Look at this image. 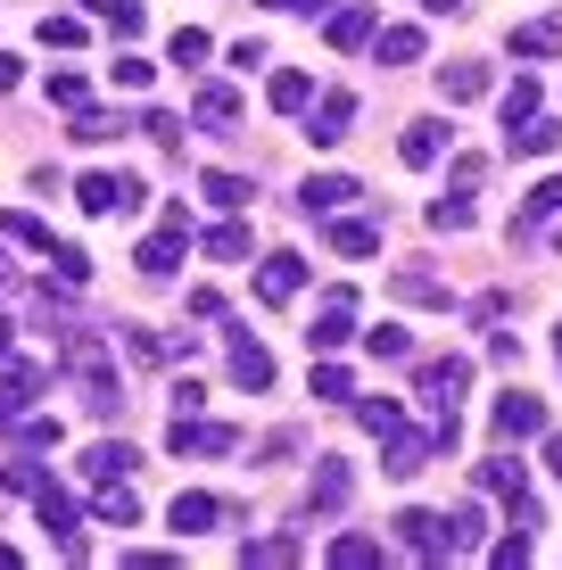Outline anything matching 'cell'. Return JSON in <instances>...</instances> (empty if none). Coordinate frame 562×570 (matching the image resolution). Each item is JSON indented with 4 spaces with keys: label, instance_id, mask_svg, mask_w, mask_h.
Returning <instances> with one entry per match:
<instances>
[{
    "label": "cell",
    "instance_id": "obj_1",
    "mask_svg": "<svg viewBox=\"0 0 562 570\" xmlns=\"http://www.w3.org/2000/svg\"><path fill=\"white\" fill-rule=\"evenodd\" d=\"M183 248H190V207H183V199H166L158 232H149V240L132 248V273H141V282H174V265H183Z\"/></svg>",
    "mask_w": 562,
    "mask_h": 570
},
{
    "label": "cell",
    "instance_id": "obj_2",
    "mask_svg": "<svg viewBox=\"0 0 562 570\" xmlns=\"http://www.w3.org/2000/svg\"><path fill=\"white\" fill-rule=\"evenodd\" d=\"M33 521H42L50 538H58V554H67V562H83V513H75V497H67L58 480L33 488Z\"/></svg>",
    "mask_w": 562,
    "mask_h": 570
},
{
    "label": "cell",
    "instance_id": "obj_3",
    "mask_svg": "<svg viewBox=\"0 0 562 570\" xmlns=\"http://www.w3.org/2000/svg\"><path fill=\"white\" fill-rule=\"evenodd\" d=\"M489 430H496V439H505V446H521V439H546V397H530V389H505V397H496L489 405Z\"/></svg>",
    "mask_w": 562,
    "mask_h": 570
},
{
    "label": "cell",
    "instance_id": "obj_4",
    "mask_svg": "<svg viewBox=\"0 0 562 570\" xmlns=\"http://www.w3.org/2000/svg\"><path fill=\"white\" fill-rule=\"evenodd\" d=\"M390 529H397V546H405L414 562H455V529L438 521V513H422V504H414V513H397Z\"/></svg>",
    "mask_w": 562,
    "mask_h": 570
},
{
    "label": "cell",
    "instance_id": "obj_5",
    "mask_svg": "<svg viewBox=\"0 0 562 570\" xmlns=\"http://www.w3.org/2000/svg\"><path fill=\"white\" fill-rule=\"evenodd\" d=\"M75 207L100 215V224L108 215H132L141 207V183H132V174H83V183H75Z\"/></svg>",
    "mask_w": 562,
    "mask_h": 570
},
{
    "label": "cell",
    "instance_id": "obj_6",
    "mask_svg": "<svg viewBox=\"0 0 562 570\" xmlns=\"http://www.w3.org/2000/svg\"><path fill=\"white\" fill-rule=\"evenodd\" d=\"M166 446H174V455H231L240 430H231V422H199V414H174L166 422Z\"/></svg>",
    "mask_w": 562,
    "mask_h": 570
},
{
    "label": "cell",
    "instance_id": "obj_7",
    "mask_svg": "<svg viewBox=\"0 0 562 570\" xmlns=\"http://www.w3.org/2000/svg\"><path fill=\"white\" fill-rule=\"evenodd\" d=\"M347 340H356V289H332L323 314H315V331H306V347H315V356H339Z\"/></svg>",
    "mask_w": 562,
    "mask_h": 570
},
{
    "label": "cell",
    "instance_id": "obj_8",
    "mask_svg": "<svg viewBox=\"0 0 562 570\" xmlns=\"http://www.w3.org/2000/svg\"><path fill=\"white\" fill-rule=\"evenodd\" d=\"M463 389H472V356H438V364H422V405H431V414H455Z\"/></svg>",
    "mask_w": 562,
    "mask_h": 570
},
{
    "label": "cell",
    "instance_id": "obj_9",
    "mask_svg": "<svg viewBox=\"0 0 562 570\" xmlns=\"http://www.w3.org/2000/svg\"><path fill=\"white\" fill-rule=\"evenodd\" d=\"M298 289H306V257H298V248H274V257L257 265V298L265 306H289Z\"/></svg>",
    "mask_w": 562,
    "mask_h": 570
},
{
    "label": "cell",
    "instance_id": "obj_10",
    "mask_svg": "<svg viewBox=\"0 0 562 570\" xmlns=\"http://www.w3.org/2000/svg\"><path fill=\"white\" fill-rule=\"evenodd\" d=\"M347 125H356V91H323L315 116H306V141H315V149H339Z\"/></svg>",
    "mask_w": 562,
    "mask_h": 570
},
{
    "label": "cell",
    "instance_id": "obj_11",
    "mask_svg": "<svg viewBox=\"0 0 562 570\" xmlns=\"http://www.w3.org/2000/svg\"><path fill=\"white\" fill-rule=\"evenodd\" d=\"M323 33H332V50H364L381 33V17H373V0H339V9L323 17Z\"/></svg>",
    "mask_w": 562,
    "mask_h": 570
},
{
    "label": "cell",
    "instance_id": "obj_12",
    "mask_svg": "<svg viewBox=\"0 0 562 570\" xmlns=\"http://www.w3.org/2000/svg\"><path fill=\"white\" fill-rule=\"evenodd\" d=\"M438 455H447V446H438V430H422V439H414V430H397V439H390V463H381V471H390V480H414V471H431Z\"/></svg>",
    "mask_w": 562,
    "mask_h": 570
},
{
    "label": "cell",
    "instance_id": "obj_13",
    "mask_svg": "<svg viewBox=\"0 0 562 570\" xmlns=\"http://www.w3.org/2000/svg\"><path fill=\"white\" fill-rule=\"evenodd\" d=\"M347 497H356V471H347L339 455H315V480H306V504H315V513H339Z\"/></svg>",
    "mask_w": 562,
    "mask_h": 570
},
{
    "label": "cell",
    "instance_id": "obj_14",
    "mask_svg": "<svg viewBox=\"0 0 562 570\" xmlns=\"http://www.w3.org/2000/svg\"><path fill=\"white\" fill-rule=\"evenodd\" d=\"M347 199H364L356 174H306V190H298V207H306V215H339Z\"/></svg>",
    "mask_w": 562,
    "mask_h": 570
},
{
    "label": "cell",
    "instance_id": "obj_15",
    "mask_svg": "<svg viewBox=\"0 0 562 570\" xmlns=\"http://www.w3.org/2000/svg\"><path fill=\"white\" fill-rule=\"evenodd\" d=\"M224 513H231L224 497H207V488H183V497H174V513H166V521L183 529V538H199V529H216Z\"/></svg>",
    "mask_w": 562,
    "mask_h": 570
},
{
    "label": "cell",
    "instance_id": "obj_16",
    "mask_svg": "<svg viewBox=\"0 0 562 570\" xmlns=\"http://www.w3.org/2000/svg\"><path fill=\"white\" fill-rule=\"evenodd\" d=\"M231 389H274V356L248 331H231Z\"/></svg>",
    "mask_w": 562,
    "mask_h": 570
},
{
    "label": "cell",
    "instance_id": "obj_17",
    "mask_svg": "<svg viewBox=\"0 0 562 570\" xmlns=\"http://www.w3.org/2000/svg\"><path fill=\"white\" fill-rule=\"evenodd\" d=\"M397 157L405 166H438V157H447V125H438V116H422V125H405V141H397Z\"/></svg>",
    "mask_w": 562,
    "mask_h": 570
},
{
    "label": "cell",
    "instance_id": "obj_18",
    "mask_svg": "<svg viewBox=\"0 0 562 570\" xmlns=\"http://www.w3.org/2000/svg\"><path fill=\"white\" fill-rule=\"evenodd\" d=\"M332 248H339V257H381V224H373V215H332Z\"/></svg>",
    "mask_w": 562,
    "mask_h": 570
},
{
    "label": "cell",
    "instance_id": "obj_19",
    "mask_svg": "<svg viewBox=\"0 0 562 570\" xmlns=\"http://www.w3.org/2000/svg\"><path fill=\"white\" fill-rule=\"evenodd\" d=\"M91 521H100V529H132V521H141V497H132L125 480H100V497H91Z\"/></svg>",
    "mask_w": 562,
    "mask_h": 570
},
{
    "label": "cell",
    "instance_id": "obj_20",
    "mask_svg": "<svg viewBox=\"0 0 562 570\" xmlns=\"http://www.w3.org/2000/svg\"><path fill=\"white\" fill-rule=\"evenodd\" d=\"M390 289H397L405 306H455V298H447V282H438V273H422V265H397V273H390Z\"/></svg>",
    "mask_w": 562,
    "mask_h": 570
},
{
    "label": "cell",
    "instance_id": "obj_21",
    "mask_svg": "<svg viewBox=\"0 0 562 570\" xmlns=\"http://www.w3.org/2000/svg\"><path fill=\"white\" fill-rule=\"evenodd\" d=\"M480 488H489V497H505V504H530V463H513V455L480 463Z\"/></svg>",
    "mask_w": 562,
    "mask_h": 570
},
{
    "label": "cell",
    "instance_id": "obj_22",
    "mask_svg": "<svg viewBox=\"0 0 562 570\" xmlns=\"http://www.w3.org/2000/svg\"><path fill=\"white\" fill-rule=\"evenodd\" d=\"M373 58H381V67H422V26H381Z\"/></svg>",
    "mask_w": 562,
    "mask_h": 570
},
{
    "label": "cell",
    "instance_id": "obj_23",
    "mask_svg": "<svg viewBox=\"0 0 562 570\" xmlns=\"http://www.w3.org/2000/svg\"><path fill=\"white\" fill-rule=\"evenodd\" d=\"M390 562V546L364 538V529H347V538H332V570H381Z\"/></svg>",
    "mask_w": 562,
    "mask_h": 570
},
{
    "label": "cell",
    "instance_id": "obj_24",
    "mask_svg": "<svg viewBox=\"0 0 562 570\" xmlns=\"http://www.w3.org/2000/svg\"><path fill=\"white\" fill-rule=\"evenodd\" d=\"M505 141H513V157H554L562 149V116H530V125H513Z\"/></svg>",
    "mask_w": 562,
    "mask_h": 570
},
{
    "label": "cell",
    "instance_id": "obj_25",
    "mask_svg": "<svg viewBox=\"0 0 562 570\" xmlns=\"http://www.w3.org/2000/svg\"><path fill=\"white\" fill-rule=\"evenodd\" d=\"M265 100H274V116H298V108H315V75H298V67H282L274 83H265Z\"/></svg>",
    "mask_w": 562,
    "mask_h": 570
},
{
    "label": "cell",
    "instance_id": "obj_26",
    "mask_svg": "<svg viewBox=\"0 0 562 570\" xmlns=\"http://www.w3.org/2000/svg\"><path fill=\"white\" fill-rule=\"evenodd\" d=\"M190 116H199V125H207V132H224V125H240V91H231V83H207V91H199V100H190Z\"/></svg>",
    "mask_w": 562,
    "mask_h": 570
},
{
    "label": "cell",
    "instance_id": "obj_27",
    "mask_svg": "<svg viewBox=\"0 0 562 570\" xmlns=\"http://www.w3.org/2000/svg\"><path fill=\"white\" fill-rule=\"evenodd\" d=\"M199 199H216L224 215H240V207H248V174H231V166H207V174H199Z\"/></svg>",
    "mask_w": 562,
    "mask_h": 570
},
{
    "label": "cell",
    "instance_id": "obj_28",
    "mask_svg": "<svg viewBox=\"0 0 562 570\" xmlns=\"http://www.w3.org/2000/svg\"><path fill=\"white\" fill-rule=\"evenodd\" d=\"M9 439H17V446H26V455H50V446H58V439H67V430H58V414H33V405H26V414H17V422H9Z\"/></svg>",
    "mask_w": 562,
    "mask_h": 570
},
{
    "label": "cell",
    "instance_id": "obj_29",
    "mask_svg": "<svg viewBox=\"0 0 562 570\" xmlns=\"http://www.w3.org/2000/svg\"><path fill=\"white\" fill-rule=\"evenodd\" d=\"M83 9H91V17H100V26L116 33V42H132V33H141V26H149V9H141V0H83Z\"/></svg>",
    "mask_w": 562,
    "mask_h": 570
},
{
    "label": "cell",
    "instance_id": "obj_30",
    "mask_svg": "<svg viewBox=\"0 0 562 570\" xmlns=\"http://www.w3.org/2000/svg\"><path fill=\"white\" fill-rule=\"evenodd\" d=\"M132 463H141V455H132L125 439H100V446L83 455V471H91V480H132Z\"/></svg>",
    "mask_w": 562,
    "mask_h": 570
},
{
    "label": "cell",
    "instance_id": "obj_31",
    "mask_svg": "<svg viewBox=\"0 0 562 570\" xmlns=\"http://www.w3.org/2000/svg\"><path fill=\"white\" fill-rule=\"evenodd\" d=\"M356 422H364V430H373V439H381V446H390V439H397V430H405V405H397V397H356Z\"/></svg>",
    "mask_w": 562,
    "mask_h": 570
},
{
    "label": "cell",
    "instance_id": "obj_32",
    "mask_svg": "<svg viewBox=\"0 0 562 570\" xmlns=\"http://www.w3.org/2000/svg\"><path fill=\"white\" fill-rule=\"evenodd\" d=\"M496 116H505V132H513V125H530V116H538V83H530V75H513V83L496 91Z\"/></svg>",
    "mask_w": 562,
    "mask_h": 570
},
{
    "label": "cell",
    "instance_id": "obj_33",
    "mask_svg": "<svg viewBox=\"0 0 562 570\" xmlns=\"http://www.w3.org/2000/svg\"><path fill=\"white\" fill-rule=\"evenodd\" d=\"M0 232H9V240H17V248H33V257H50V248H58V240H50V224H42V215H17V207H9V215H0Z\"/></svg>",
    "mask_w": 562,
    "mask_h": 570
},
{
    "label": "cell",
    "instance_id": "obj_34",
    "mask_svg": "<svg viewBox=\"0 0 562 570\" xmlns=\"http://www.w3.org/2000/svg\"><path fill=\"white\" fill-rule=\"evenodd\" d=\"M199 248H207V257H216V265H240V257H248V224H240V215H231V224H216V232H207Z\"/></svg>",
    "mask_w": 562,
    "mask_h": 570
},
{
    "label": "cell",
    "instance_id": "obj_35",
    "mask_svg": "<svg viewBox=\"0 0 562 570\" xmlns=\"http://www.w3.org/2000/svg\"><path fill=\"white\" fill-rule=\"evenodd\" d=\"M240 562H248V570H282V562H298V538H248Z\"/></svg>",
    "mask_w": 562,
    "mask_h": 570
},
{
    "label": "cell",
    "instance_id": "obj_36",
    "mask_svg": "<svg viewBox=\"0 0 562 570\" xmlns=\"http://www.w3.org/2000/svg\"><path fill=\"white\" fill-rule=\"evenodd\" d=\"M116 132H125V125H116V116H108V108H75V132H67V141H83V149H100V141H116Z\"/></svg>",
    "mask_w": 562,
    "mask_h": 570
},
{
    "label": "cell",
    "instance_id": "obj_37",
    "mask_svg": "<svg viewBox=\"0 0 562 570\" xmlns=\"http://www.w3.org/2000/svg\"><path fill=\"white\" fill-rule=\"evenodd\" d=\"M438 91H447L455 108H463V100H480V91H489V67H438Z\"/></svg>",
    "mask_w": 562,
    "mask_h": 570
},
{
    "label": "cell",
    "instance_id": "obj_38",
    "mask_svg": "<svg viewBox=\"0 0 562 570\" xmlns=\"http://www.w3.org/2000/svg\"><path fill=\"white\" fill-rule=\"evenodd\" d=\"M42 91H50V108H67V116H75V108H91V83H83V75H75V67H58V75H50Z\"/></svg>",
    "mask_w": 562,
    "mask_h": 570
},
{
    "label": "cell",
    "instance_id": "obj_39",
    "mask_svg": "<svg viewBox=\"0 0 562 570\" xmlns=\"http://www.w3.org/2000/svg\"><path fill=\"white\" fill-rule=\"evenodd\" d=\"M554 215H562V174H546V183L530 190V207H521V232H530V224H554Z\"/></svg>",
    "mask_w": 562,
    "mask_h": 570
},
{
    "label": "cell",
    "instance_id": "obj_40",
    "mask_svg": "<svg viewBox=\"0 0 562 570\" xmlns=\"http://www.w3.org/2000/svg\"><path fill=\"white\" fill-rule=\"evenodd\" d=\"M422 215H431V232H472V199H463V190H447V199H431Z\"/></svg>",
    "mask_w": 562,
    "mask_h": 570
},
{
    "label": "cell",
    "instance_id": "obj_41",
    "mask_svg": "<svg viewBox=\"0 0 562 570\" xmlns=\"http://www.w3.org/2000/svg\"><path fill=\"white\" fill-rule=\"evenodd\" d=\"M315 397H323V405H356V381H347V372L323 356V364H315Z\"/></svg>",
    "mask_w": 562,
    "mask_h": 570
},
{
    "label": "cell",
    "instance_id": "obj_42",
    "mask_svg": "<svg viewBox=\"0 0 562 570\" xmlns=\"http://www.w3.org/2000/svg\"><path fill=\"white\" fill-rule=\"evenodd\" d=\"M562 26H513V58H554Z\"/></svg>",
    "mask_w": 562,
    "mask_h": 570
},
{
    "label": "cell",
    "instance_id": "obj_43",
    "mask_svg": "<svg viewBox=\"0 0 562 570\" xmlns=\"http://www.w3.org/2000/svg\"><path fill=\"white\" fill-rule=\"evenodd\" d=\"M108 75H116V91H149V83H158V67H149L141 50H125V58H116Z\"/></svg>",
    "mask_w": 562,
    "mask_h": 570
},
{
    "label": "cell",
    "instance_id": "obj_44",
    "mask_svg": "<svg viewBox=\"0 0 562 570\" xmlns=\"http://www.w3.org/2000/svg\"><path fill=\"white\" fill-rule=\"evenodd\" d=\"M364 347H373V356H381V364H405V356H414V340H405V331H397V323H381V331H364Z\"/></svg>",
    "mask_w": 562,
    "mask_h": 570
},
{
    "label": "cell",
    "instance_id": "obj_45",
    "mask_svg": "<svg viewBox=\"0 0 562 570\" xmlns=\"http://www.w3.org/2000/svg\"><path fill=\"white\" fill-rule=\"evenodd\" d=\"M207 50H216V42H207L199 26H174V42H166V58H174V67H199Z\"/></svg>",
    "mask_w": 562,
    "mask_h": 570
},
{
    "label": "cell",
    "instance_id": "obj_46",
    "mask_svg": "<svg viewBox=\"0 0 562 570\" xmlns=\"http://www.w3.org/2000/svg\"><path fill=\"white\" fill-rule=\"evenodd\" d=\"M50 265H58V282H67V289H83V282H91V257H83L75 240H58V248H50Z\"/></svg>",
    "mask_w": 562,
    "mask_h": 570
},
{
    "label": "cell",
    "instance_id": "obj_47",
    "mask_svg": "<svg viewBox=\"0 0 562 570\" xmlns=\"http://www.w3.org/2000/svg\"><path fill=\"white\" fill-rule=\"evenodd\" d=\"M83 405H91V422H116V414H125V389H116L108 372H100V381L83 389Z\"/></svg>",
    "mask_w": 562,
    "mask_h": 570
},
{
    "label": "cell",
    "instance_id": "obj_48",
    "mask_svg": "<svg viewBox=\"0 0 562 570\" xmlns=\"http://www.w3.org/2000/svg\"><path fill=\"white\" fill-rule=\"evenodd\" d=\"M447 529H455V554H472V546L489 538V513H480V504H463V513H455Z\"/></svg>",
    "mask_w": 562,
    "mask_h": 570
},
{
    "label": "cell",
    "instance_id": "obj_49",
    "mask_svg": "<svg viewBox=\"0 0 562 570\" xmlns=\"http://www.w3.org/2000/svg\"><path fill=\"white\" fill-rule=\"evenodd\" d=\"M0 488H9V497H33V488H42V463H26V455L0 463Z\"/></svg>",
    "mask_w": 562,
    "mask_h": 570
},
{
    "label": "cell",
    "instance_id": "obj_50",
    "mask_svg": "<svg viewBox=\"0 0 562 570\" xmlns=\"http://www.w3.org/2000/svg\"><path fill=\"white\" fill-rule=\"evenodd\" d=\"M83 42V17H42V50H75Z\"/></svg>",
    "mask_w": 562,
    "mask_h": 570
},
{
    "label": "cell",
    "instance_id": "obj_51",
    "mask_svg": "<svg viewBox=\"0 0 562 570\" xmlns=\"http://www.w3.org/2000/svg\"><path fill=\"white\" fill-rule=\"evenodd\" d=\"M141 132H149L158 149H183V116H166V108H149V116H141Z\"/></svg>",
    "mask_w": 562,
    "mask_h": 570
},
{
    "label": "cell",
    "instance_id": "obj_52",
    "mask_svg": "<svg viewBox=\"0 0 562 570\" xmlns=\"http://www.w3.org/2000/svg\"><path fill=\"white\" fill-rule=\"evenodd\" d=\"M9 389H26V397H42V389H50V364L17 356V364H9Z\"/></svg>",
    "mask_w": 562,
    "mask_h": 570
},
{
    "label": "cell",
    "instance_id": "obj_53",
    "mask_svg": "<svg viewBox=\"0 0 562 570\" xmlns=\"http://www.w3.org/2000/svg\"><path fill=\"white\" fill-rule=\"evenodd\" d=\"M489 562H496V570H521V562H530V538H521V529H513V538H496Z\"/></svg>",
    "mask_w": 562,
    "mask_h": 570
},
{
    "label": "cell",
    "instance_id": "obj_54",
    "mask_svg": "<svg viewBox=\"0 0 562 570\" xmlns=\"http://www.w3.org/2000/svg\"><path fill=\"white\" fill-rule=\"evenodd\" d=\"M125 347H132V364H166V340H149V331H132V323H125Z\"/></svg>",
    "mask_w": 562,
    "mask_h": 570
},
{
    "label": "cell",
    "instance_id": "obj_55",
    "mask_svg": "<svg viewBox=\"0 0 562 570\" xmlns=\"http://www.w3.org/2000/svg\"><path fill=\"white\" fill-rule=\"evenodd\" d=\"M265 9H298V17H332L339 0H265Z\"/></svg>",
    "mask_w": 562,
    "mask_h": 570
},
{
    "label": "cell",
    "instance_id": "obj_56",
    "mask_svg": "<svg viewBox=\"0 0 562 570\" xmlns=\"http://www.w3.org/2000/svg\"><path fill=\"white\" fill-rule=\"evenodd\" d=\"M17 83H26V58H9V50H0V91H17Z\"/></svg>",
    "mask_w": 562,
    "mask_h": 570
},
{
    "label": "cell",
    "instance_id": "obj_57",
    "mask_svg": "<svg viewBox=\"0 0 562 570\" xmlns=\"http://www.w3.org/2000/svg\"><path fill=\"white\" fill-rule=\"evenodd\" d=\"M546 463H554V480H562V430H546Z\"/></svg>",
    "mask_w": 562,
    "mask_h": 570
},
{
    "label": "cell",
    "instance_id": "obj_58",
    "mask_svg": "<svg viewBox=\"0 0 562 570\" xmlns=\"http://www.w3.org/2000/svg\"><path fill=\"white\" fill-rule=\"evenodd\" d=\"M9 347H17V323H9V314H0V364H9Z\"/></svg>",
    "mask_w": 562,
    "mask_h": 570
},
{
    "label": "cell",
    "instance_id": "obj_59",
    "mask_svg": "<svg viewBox=\"0 0 562 570\" xmlns=\"http://www.w3.org/2000/svg\"><path fill=\"white\" fill-rule=\"evenodd\" d=\"M422 9H431V17H455V9H463V0H422Z\"/></svg>",
    "mask_w": 562,
    "mask_h": 570
},
{
    "label": "cell",
    "instance_id": "obj_60",
    "mask_svg": "<svg viewBox=\"0 0 562 570\" xmlns=\"http://www.w3.org/2000/svg\"><path fill=\"white\" fill-rule=\"evenodd\" d=\"M9 282H17V273H9V257H0V289H9Z\"/></svg>",
    "mask_w": 562,
    "mask_h": 570
},
{
    "label": "cell",
    "instance_id": "obj_61",
    "mask_svg": "<svg viewBox=\"0 0 562 570\" xmlns=\"http://www.w3.org/2000/svg\"><path fill=\"white\" fill-rule=\"evenodd\" d=\"M554 356H562V323H554Z\"/></svg>",
    "mask_w": 562,
    "mask_h": 570
},
{
    "label": "cell",
    "instance_id": "obj_62",
    "mask_svg": "<svg viewBox=\"0 0 562 570\" xmlns=\"http://www.w3.org/2000/svg\"><path fill=\"white\" fill-rule=\"evenodd\" d=\"M554 248H562V215H554Z\"/></svg>",
    "mask_w": 562,
    "mask_h": 570
}]
</instances>
